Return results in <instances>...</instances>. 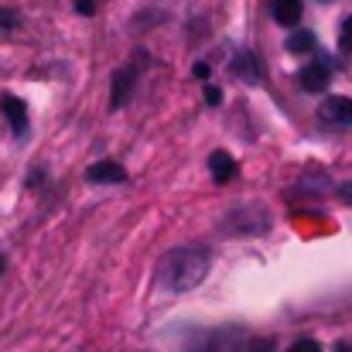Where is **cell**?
<instances>
[{
  "label": "cell",
  "instance_id": "6da1fadb",
  "mask_svg": "<svg viewBox=\"0 0 352 352\" xmlns=\"http://www.w3.org/2000/svg\"><path fill=\"white\" fill-rule=\"evenodd\" d=\"M209 274V250L206 246H178L157 267V287L168 294L192 291Z\"/></svg>",
  "mask_w": 352,
  "mask_h": 352
},
{
  "label": "cell",
  "instance_id": "7a4b0ae2",
  "mask_svg": "<svg viewBox=\"0 0 352 352\" xmlns=\"http://www.w3.org/2000/svg\"><path fill=\"white\" fill-rule=\"evenodd\" d=\"M298 82H301L305 93H325L329 82H332V69H329V62H325V58L308 62V65L298 72Z\"/></svg>",
  "mask_w": 352,
  "mask_h": 352
},
{
  "label": "cell",
  "instance_id": "3957f363",
  "mask_svg": "<svg viewBox=\"0 0 352 352\" xmlns=\"http://www.w3.org/2000/svg\"><path fill=\"white\" fill-rule=\"evenodd\" d=\"M318 113L332 126H352V100H346V96H329V100H322V110Z\"/></svg>",
  "mask_w": 352,
  "mask_h": 352
},
{
  "label": "cell",
  "instance_id": "277c9868",
  "mask_svg": "<svg viewBox=\"0 0 352 352\" xmlns=\"http://www.w3.org/2000/svg\"><path fill=\"white\" fill-rule=\"evenodd\" d=\"M86 178L96 182V185H120V182H126V171L120 168L117 161H96V164L86 171Z\"/></svg>",
  "mask_w": 352,
  "mask_h": 352
},
{
  "label": "cell",
  "instance_id": "5b68a950",
  "mask_svg": "<svg viewBox=\"0 0 352 352\" xmlns=\"http://www.w3.org/2000/svg\"><path fill=\"white\" fill-rule=\"evenodd\" d=\"M133 82H137V72H133V69H117V72H113V93H110V107H113V110H120V107L130 100Z\"/></svg>",
  "mask_w": 352,
  "mask_h": 352
},
{
  "label": "cell",
  "instance_id": "8992f818",
  "mask_svg": "<svg viewBox=\"0 0 352 352\" xmlns=\"http://www.w3.org/2000/svg\"><path fill=\"white\" fill-rule=\"evenodd\" d=\"M0 110H3L7 123H10L17 133H24V126H28V107H24L17 96H3V100H0Z\"/></svg>",
  "mask_w": 352,
  "mask_h": 352
},
{
  "label": "cell",
  "instance_id": "52a82bcc",
  "mask_svg": "<svg viewBox=\"0 0 352 352\" xmlns=\"http://www.w3.org/2000/svg\"><path fill=\"white\" fill-rule=\"evenodd\" d=\"M209 168H212V178L219 182V185H226V182H233L236 175V161L226 154V151H216L212 157H209Z\"/></svg>",
  "mask_w": 352,
  "mask_h": 352
},
{
  "label": "cell",
  "instance_id": "ba28073f",
  "mask_svg": "<svg viewBox=\"0 0 352 352\" xmlns=\"http://www.w3.org/2000/svg\"><path fill=\"white\" fill-rule=\"evenodd\" d=\"M274 17H277V24H284V28L298 24V17H301V0H274Z\"/></svg>",
  "mask_w": 352,
  "mask_h": 352
},
{
  "label": "cell",
  "instance_id": "9c48e42d",
  "mask_svg": "<svg viewBox=\"0 0 352 352\" xmlns=\"http://www.w3.org/2000/svg\"><path fill=\"white\" fill-rule=\"evenodd\" d=\"M311 48H315V34L311 31H298V34L287 38V52H294V55H305Z\"/></svg>",
  "mask_w": 352,
  "mask_h": 352
},
{
  "label": "cell",
  "instance_id": "30bf717a",
  "mask_svg": "<svg viewBox=\"0 0 352 352\" xmlns=\"http://www.w3.org/2000/svg\"><path fill=\"white\" fill-rule=\"evenodd\" d=\"M233 69H236V76H243L246 82H256V79H260V76H256V65H253L250 55H239V58L233 62Z\"/></svg>",
  "mask_w": 352,
  "mask_h": 352
},
{
  "label": "cell",
  "instance_id": "8fae6325",
  "mask_svg": "<svg viewBox=\"0 0 352 352\" xmlns=\"http://www.w3.org/2000/svg\"><path fill=\"white\" fill-rule=\"evenodd\" d=\"M291 352H322V346H318L315 339H298V342L291 346Z\"/></svg>",
  "mask_w": 352,
  "mask_h": 352
},
{
  "label": "cell",
  "instance_id": "7c38bea8",
  "mask_svg": "<svg viewBox=\"0 0 352 352\" xmlns=\"http://www.w3.org/2000/svg\"><path fill=\"white\" fill-rule=\"evenodd\" d=\"M206 103L209 107H219L223 103V89L219 86H206Z\"/></svg>",
  "mask_w": 352,
  "mask_h": 352
},
{
  "label": "cell",
  "instance_id": "4fadbf2b",
  "mask_svg": "<svg viewBox=\"0 0 352 352\" xmlns=\"http://www.w3.org/2000/svg\"><path fill=\"white\" fill-rule=\"evenodd\" d=\"M339 45H342V52H352V17L346 21V28H342V38H339Z\"/></svg>",
  "mask_w": 352,
  "mask_h": 352
},
{
  "label": "cell",
  "instance_id": "5bb4252c",
  "mask_svg": "<svg viewBox=\"0 0 352 352\" xmlns=\"http://www.w3.org/2000/svg\"><path fill=\"white\" fill-rule=\"evenodd\" d=\"M246 352H274V342L270 339H256V342H250Z\"/></svg>",
  "mask_w": 352,
  "mask_h": 352
},
{
  "label": "cell",
  "instance_id": "9a60e30c",
  "mask_svg": "<svg viewBox=\"0 0 352 352\" xmlns=\"http://www.w3.org/2000/svg\"><path fill=\"white\" fill-rule=\"evenodd\" d=\"M76 10L79 14H96V0H76Z\"/></svg>",
  "mask_w": 352,
  "mask_h": 352
},
{
  "label": "cell",
  "instance_id": "2e32d148",
  "mask_svg": "<svg viewBox=\"0 0 352 352\" xmlns=\"http://www.w3.org/2000/svg\"><path fill=\"white\" fill-rule=\"evenodd\" d=\"M339 199H342V202H349V206H352V182H349V185H342V188H339Z\"/></svg>",
  "mask_w": 352,
  "mask_h": 352
},
{
  "label": "cell",
  "instance_id": "e0dca14e",
  "mask_svg": "<svg viewBox=\"0 0 352 352\" xmlns=\"http://www.w3.org/2000/svg\"><path fill=\"white\" fill-rule=\"evenodd\" d=\"M195 79H209V65H206V62L195 65Z\"/></svg>",
  "mask_w": 352,
  "mask_h": 352
},
{
  "label": "cell",
  "instance_id": "ac0fdd59",
  "mask_svg": "<svg viewBox=\"0 0 352 352\" xmlns=\"http://www.w3.org/2000/svg\"><path fill=\"white\" fill-rule=\"evenodd\" d=\"M336 352H352V349H349V342H339V349H336Z\"/></svg>",
  "mask_w": 352,
  "mask_h": 352
},
{
  "label": "cell",
  "instance_id": "d6986e66",
  "mask_svg": "<svg viewBox=\"0 0 352 352\" xmlns=\"http://www.w3.org/2000/svg\"><path fill=\"white\" fill-rule=\"evenodd\" d=\"M0 274H3V256H0Z\"/></svg>",
  "mask_w": 352,
  "mask_h": 352
}]
</instances>
